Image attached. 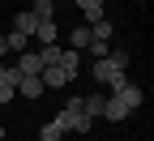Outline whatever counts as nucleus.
Masks as SVG:
<instances>
[{"label": "nucleus", "instance_id": "obj_4", "mask_svg": "<svg viewBox=\"0 0 154 141\" xmlns=\"http://www.w3.org/2000/svg\"><path fill=\"white\" fill-rule=\"evenodd\" d=\"M13 90L22 94V98H38V94H43V81H38L34 73H22V77H17V86H13Z\"/></svg>", "mask_w": 154, "mask_h": 141}, {"label": "nucleus", "instance_id": "obj_5", "mask_svg": "<svg viewBox=\"0 0 154 141\" xmlns=\"http://www.w3.org/2000/svg\"><path fill=\"white\" fill-rule=\"evenodd\" d=\"M34 30H38L34 13H30V9H22V13H17V22H13V34H22V38H34Z\"/></svg>", "mask_w": 154, "mask_h": 141}, {"label": "nucleus", "instance_id": "obj_19", "mask_svg": "<svg viewBox=\"0 0 154 141\" xmlns=\"http://www.w3.org/2000/svg\"><path fill=\"white\" fill-rule=\"evenodd\" d=\"M0 141H5V124H0Z\"/></svg>", "mask_w": 154, "mask_h": 141}, {"label": "nucleus", "instance_id": "obj_8", "mask_svg": "<svg viewBox=\"0 0 154 141\" xmlns=\"http://www.w3.org/2000/svg\"><path fill=\"white\" fill-rule=\"evenodd\" d=\"M90 47V26H73L69 30V51H86Z\"/></svg>", "mask_w": 154, "mask_h": 141}, {"label": "nucleus", "instance_id": "obj_20", "mask_svg": "<svg viewBox=\"0 0 154 141\" xmlns=\"http://www.w3.org/2000/svg\"><path fill=\"white\" fill-rule=\"evenodd\" d=\"M99 5H103V0H99Z\"/></svg>", "mask_w": 154, "mask_h": 141}, {"label": "nucleus", "instance_id": "obj_13", "mask_svg": "<svg viewBox=\"0 0 154 141\" xmlns=\"http://www.w3.org/2000/svg\"><path fill=\"white\" fill-rule=\"evenodd\" d=\"M90 38H99V43H111V22H107V17H99V22L90 26Z\"/></svg>", "mask_w": 154, "mask_h": 141}, {"label": "nucleus", "instance_id": "obj_3", "mask_svg": "<svg viewBox=\"0 0 154 141\" xmlns=\"http://www.w3.org/2000/svg\"><path fill=\"white\" fill-rule=\"evenodd\" d=\"M56 128L60 133H90L94 128V120L82 111V98H69V103L56 111Z\"/></svg>", "mask_w": 154, "mask_h": 141}, {"label": "nucleus", "instance_id": "obj_11", "mask_svg": "<svg viewBox=\"0 0 154 141\" xmlns=\"http://www.w3.org/2000/svg\"><path fill=\"white\" fill-rule=\"evenodd\" d=\"M34 38H43V47H51L56 38H60V30H56V22H38V30H34Z\"/></svg>", "mask_w": 154, "mask_h": 141}, {"label": "nucleus", "instance_id": "obj_12", "mask_svg": "<svg viewBox=\"0 0 154 141\" xmlns=\"http://www.w3.org/2000/svg\"><path fill=\"white\" fill-rule=\"evenodd\" d=\"M77 9L86 13V22H90V26H94V22L103 17V5H99V0H77Z\"/></svg>", "mask_w": 154, "mask_h": 141}, {"label": "nucleus", "instance_id": "obj_7", "mask_svg": "<svg viewBox=\"0 0 154 141\" xmlns=\"http://www.w3.org/2000/svg\"><path fill=\"white\" fill-rule=\"evenodd\" d=\"M103 107H107V94H86V98H82V111H86L90 120H99Z\"/></svg>", "mask_w": 154, "mask_h": 141}, {"label": "nucleus", "instance_id": "obj_1", "mask_svg": "<svg viewBox=\"0 0 154 141\" xmlns=\"http://www.w3.org/2000/svg\"><path fill=\"white\" fill-rule=\"evenodd\" d=\"M124 64H128V51H124V47H116V51H107L103 60H94V64H90V77H94L99 86L120 90V86L128 81V77H124Z\"/></svg>", "mask_w": 154, "mask_h": 141}, {"label": "nucleus", "instance_id": "obj_9", "mask_svg": "<svg viewBox=\"0 0 154 141\" xmlns=\"http://www.w3.org/2000/svg\"><path fill=\"white\" fill-rule=\"evenodd\" d=\"M34 22H56V0H34Z\"/></svg>", "mask_w": 154, "mask_h": 141}, {"label": "nucleus", "instance_id": "obj_18", "mask_svg": "<svg viewBox=\"0 0 154 141\" xmlns=\"http://www.w3.org/2000/svg\"><path fill=\"white\" fill-rule=\"evenodd\" d=\"M5 56H9V38L0 34V60H5Z\"/></svg>", "mask_w": 154, "mask_h": 141}, {"label": "nucleus", "instance_id": "obj_15", "mask_svg": "<svg viewBox=\"0 0 154 141\" xmlns=\"http://www.w3.org/2000/svg\"><path fill=\"white\" fill-rule=\"evenodd\" d=\"M38 137H43V141H60L64 133H60V128H56V120H47V124H43V133H38Z\"/></svg>", "mask_w": 154, "mask_h": 141}, {"label": "nucleus", "instance_id": "obj_6", "mask_svg": "<svg viewBox=\"0 0 154 141\" xmlns=\"http://www.w3.org/2000/svg\"><path fill=\"white\" fill-rule=\"evenodd\" d=\"M17 73H43V60H38V51H17Z\"/></svg>", "mask_w": 154, "mask_h": 141}, {"label": "nucleus", "instance_id": "obj_14", "mask_svg": "<svg viewBox=\"0 0 154 141\" xmlns=\"http://www.w3.org/2000/svg\"><path fill=\"white\" fill-rule=\"evenodd\" d=\"M107 51H111V43H99V38H90V47H86V56H90V60H103Z\"/></svg>", "mask_w": 154, "mask_h": 141}, {"label": "nucleus", "instance_id": "obj_17", "mask_svg": "<svg viewBox=\"0 0 154 141\" xmlns=\"http://www.w3.org/2000/svg\"><path fill=\"white\" fill-rule=\"evenodd\" d=\"M5 38H9V51H26V38L22 34H5Z\"/></svg>", "mask_w": 154, "mask_h": 141}, {"label": "nucleus", "instance_id": "obj_10", "mask_svg": "<svg viewBox=\"0 0 154 141\" xmlns=\"http://www.w3.org/2000/svg\"><path fill=\"white\" fill-rule=\"evenodd\" d=\"M60 69L69 77H77V73H82V51H60Z\"/></svg>", "mask_w": 154, "mask_h": 141}, {"label": "nucleus", "instance_id": "obj_16", "mask_svg": "<svg viewBox=\"0 0 154 141\" xmlns=\"http://www.w3.org/2000/svg\"><path fill=\"white\" fill-rule=\"evenodd\" d=\"M17 77H22L17 69H5V64H0V86H17Z\"/></svg>", "mask_w": 154, "mask_h": 141}, {"label": "nucleus", "instance_id": "obj_2", "mask_svg": "<svg viewBox=\"0 0 154 141\" xmlns=\"http://www.w3.org/2000/svg\"><path fill=\"white\" fill-rule=\"evenodd\" d=\"M141 86H133V81H124L120 90H111V98H107V107H103V115L107 120H128L133 115V107H141Z\"/></svg>", "mask_w": 154, "mask_h": 141}]
</instances>
